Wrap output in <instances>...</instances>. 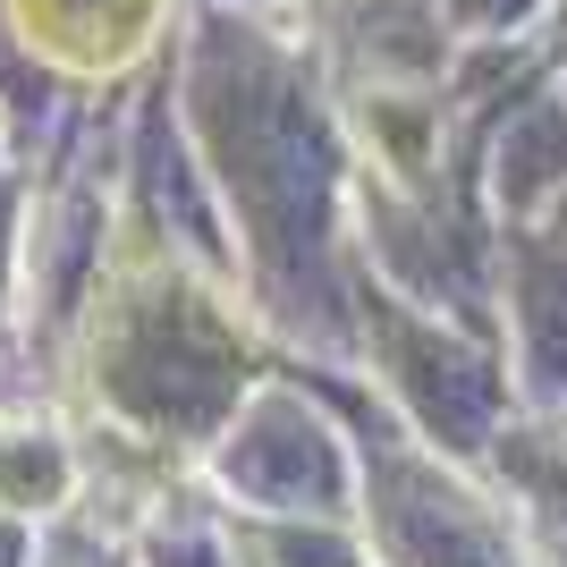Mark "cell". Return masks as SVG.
<instances>
[{"label": "cell", "instance_id": "cell-1", "mask_svg": "<svg viewBox=\"0 0 567 567\" xmlns=\"http://www.w3.org/2000/svg\"><path fill=\"white\" fill-rule=\"evenodd\" d=\"M213 483L237 517H348L355 457L288 381H255L213 441Z\"/></svg>", "mask_w": 567, "mask_h": 567}, {"label": "cell", "instance_id": "cell-2", "mask_svg": "<svg viewBox=\"0 0 567 567\" xmlns=\"http://www.w3.org/2000/svg\"><path fill=\"white\" fill-rule=\"evenodd\" d=\"M169 18H178V0H9L0 34L25 51L34 94L60 102L69 76H118L127 60H144Z\"/></svg>", "mask_w": 567, "mask_h": 567}, {"label": "cell", "instance_id": "cell-3", "mask_svg": "<svg viewBox=\"0 0 567 567\" xmlns=\"http://www.w3.org/2000/svg\"><path fill=\"white\" fill-rule=\"evenodd\" d=\"M246 543H255L262 567H373L355 550L348 517H262L246 525Z\"/></svg>", "mask_w": 567, "mask_h": 567}, {"label": "cell", "instance_id": "cell-4", "mask_svg": "<svg viewBox=\"0 0 567 567\" xmlns=\"http://www.w3.org/2000/svg\"><path fill=\"white\" fill-rule=\"evenodd\" d=\"M34 559V543H25V517H9V508H0V567H25Z\"/></svg>", "mask_w": 567, "mask_h": 567}]
</instances>
